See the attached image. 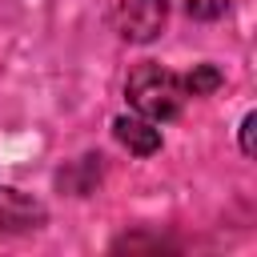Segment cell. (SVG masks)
<instances>
[{
  "instance_id": "1",
  "label": "cell",
  "mask_w": 257,
  "mask_h": 257,
  "mask_svg": "<svg viewBox=\"0 0 257 257\" xmlns=\"http://www.w3.org/2000/svg\"><path fill=\"white\" fill-rule=\"evenodd\" d=\"M124 100L133 112L157 120V124H169L185 112V104L193 100L189 96V80L185 72H173L157 60H141L133 64V72L124 76Z\"/></svg>"
},
{
  "instance_id": "2",
  "label": "cell",
  "mask_w": 257,
  "mask_h": 257,
  "mask_svg": "<svg viewBox=\"0 0 257 257\" xmlns=\"http://www.w3.org/2000/svg\"><path fill=\"white\" fill-rule=\"evenodd\" d=\"M44 225H48V209L32 193H24L16 185H0V241L28 237Z\"/></svg>"
},
{
  "instance_id": "3",
  "label": "cell",
  "mask_w": 257,
  "mask_h": 257,
  "mask_svg": "<svg viewBox=\"0 0 257 257\" xmlns=\"http://www.w3.org/2000/svg\"><path fill=\"white\" fill-rule=\"evenodd\" d=\"M169 0H120L116 8V32L124 44H149L165 32Z\"/></svg>"
},
{
  "instance_id": "4",
  "label": "cell",
  "mask_w": 257,
  "mask_h": 257,
  "mask_svg": "<svg viewBox=\"0 0 257 257\" xmlns=\"http://www.w3.org/2000/svg\"><path fill=\"white\" fill-rule=\"evenodd\" d=\"M112 137L133 153V157H153V153H161V145H165V137H161V124L157 120H149V116H141V112H120V116H112Z\"/></svg>"
},
{
  "instance_id": "5",
  "label": "cell",
  "mask_w": 257,
  "mask_h": 257,
  "mask_svg": "<svg viewBox=\"0 0 257 257\" xmlns=\"http://www.w3.org/2000/svg\"><path fill=\"white\" fill-rule=\"evenodd\" d=\"M185 80H189V96H193V100H197V96H213V92L225 84L221 68H217V64H209V60L193 64V68L185 72Z\"/></svg>"
},
{
  "instance_id": "6",
  "label": "cell",
  "mask_w": 257,
  "mask_h": 257,
  "mask_svg": "<svg viewBox=\"0 0 257 257\" xmlns=\"http://www.w3.org/2000/svg\"><path fill=\"white\" fill-rule=\"evenodd\" d=\"M229 4L233 0H185V12L193 20H201V24H209V20H221L229 12Z\"/></svg>"
},
{
  "instance_id": "7",
  "label": "cell",
  "mask_w": 257,
  "mask_h": 257,
  "mask_svg": "<svg viewBox=\"0 0 257 257\" xmlns=\"http://www.w3.org/2000/svg\"><path fill=\"white\" fill-rule=\"evenodd\" d=\"M241 153H245V157H253V112H245V116H241Z\"/></svg>"
}]
</instances>
